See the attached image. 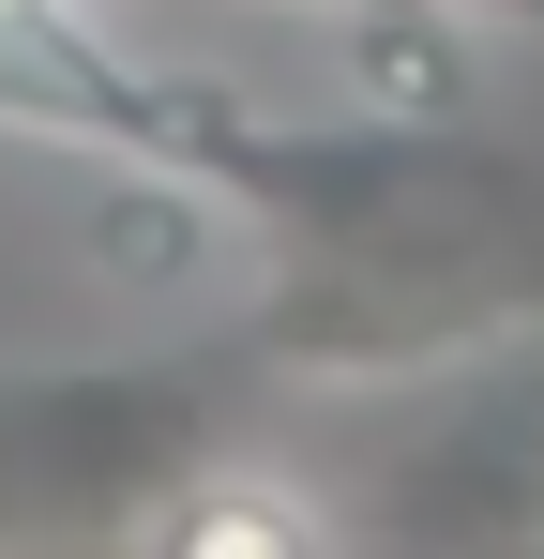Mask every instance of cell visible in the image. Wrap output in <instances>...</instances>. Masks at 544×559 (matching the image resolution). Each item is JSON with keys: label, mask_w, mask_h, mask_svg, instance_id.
Segmentation results:
<instances>
[{"label": "cell", "mask_w": 544, "mask_h": 559, "mask_svg": "<svg viewBox=\"0 0 544 559\" xmlns=\"http://www.w3.org/2000/svg\"><path fill=\"white\" fill-rule=\"evenodd\" d=\"M348 545H544V333L469 378L453 439L393 468V499H363Z\"/></svg>", "instance_id": "3"}, {"label": "cell", "mask_w": 544, "mask_h": 559, "mask_svg": "<svg viewBox=\"0 0 544 559\" xmlns=\"http://www.w3.org/2000/svg\"><path fill=\"white\" fill-rule=\"evenodd\" d=\"M287 15H333V31H363V15H469V31H530L544 46V0H287Z\"/></svg>", "instance_id": "4"}, {"label": "cell", "mask_w": 544, "mask_h": 559, "mask_svg": "<svg viewBox=\"0 0 544 559\" xmlns=\"http://www.w3.org/2000/svg\"><path fill=\"white\" fill-rule=\"evenodd\" d=\"M0 136L106 152L181 182L212 227L258 242L272 378H453L544 333V152L484 106H318L212 92L181 61H137L106 0L0 31Z\"/></svg>", "instance_id": "1"}, {"label": "cell", "mask_w": 544, "mask_h": 559, "mask_svg": "<svg viewBox=\"0 0 544 559\" xmlns=\"http://www.w3.org/2000/svg\"><path fill=\"white\" fill-rule=\"evenodd\" d=\"M272 408V348H152V364H0V545H152L167 499Z\"/></svg>", "instance_id": "2"}]
</instances>
